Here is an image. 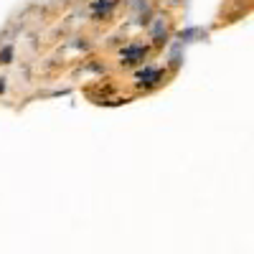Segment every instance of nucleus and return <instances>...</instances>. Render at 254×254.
<instances>
[{
    "label": "nucleus",
    "instance_id": "2",
    "mask_svg": "<svg viewBox=\"0 0 254 254\" xmlns=\"http://www.w3.org/2000/svg\"><path fill=\"white\" fill-rule=\"evenodd\" d=\"M140 79H142L145 84H155V79H160V71H145Z\"/></svg>",
    "mask_w": 254,
    "mask_h": 254
},
{
    "label": "nucleus",
    "instance_id": "1",
    "mask_svg": "<svg viewBox=\"0 0 254 254\" xmlns=\"http://www.w3.org/2000/svg\"><path fill=\"white\" fill-rule=\"evenodd\" d=\"M165 33H168V26L163 23V20H158V23H155V31H153V36H155V41H158V44H160V36L165 38Z\"/></svg>",
    "mask_w": 254,
    "mask_h": 254
}]
</instances>
